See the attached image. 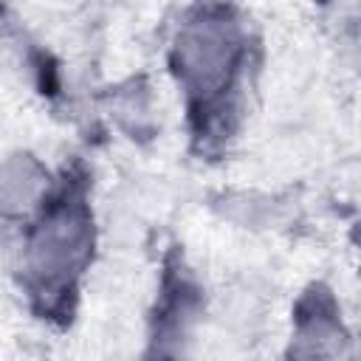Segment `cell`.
<instances>
[{
	"label": "cell",
	"instance_id": "cell-2",
	"mask_svg": "<svg viewBox=\"0 0 361 361\" xmlns=\"http://www.w3.org/2000/svg\"><path fill=\"white\" fill-rule=\"evenodd\" d=\"M96 223L82 178L54 183L48 200L25 223L17 276L42 316H68L93 262Z\"/></svg>",
	"mask_w": 361,
	"mask_h": 361
},
{
	"label": "cell",
	"instance_id": "cell-3",
	"mask_svg": "<svg viewBox=\"0 0 361 361\" xmlns=\"http://www.w3.org/2000/svg\"><path fill=\"white\" fill-rule=\"evenodd\" d=\"M54 178L31 152H14L0 164V217L28 223L48 200Z\"/></svg>",
	"mask_w": 361,
	"mask_h": 361
},
{
	"label": "cell",
	"instance_id": "cell-4",
	"mask_svg": "<svg viewBox=\"0 0 361 361\" xmlns=\"http://www.w3.org/2000/svg\"><path fill=\"white\" fill-rule=\"evenodd\" d=\"M288 361H347V336L338 313L330 302L316 293L296 316Z\"/></svg>",
	"mask_w": 361,
	"mask_h": 361
},
{
	"label": "cell",
	"instance_id": "cell-1",
	"mask_svg": "<svg viewBox=\"0 0 361 361\" xmlns=\"http://www.w3.org/2000/svg\"><path fill=\"white\" fill-rule=\"evenodd\" d=\"M169 73L183 96L192 135L220 147L234 135L257 65L251 17L240 6L203 3L180 8L169 48Z\"/></svg>",
	"mask_w": 361,
	"mask_h": 361
}]
</instances>
